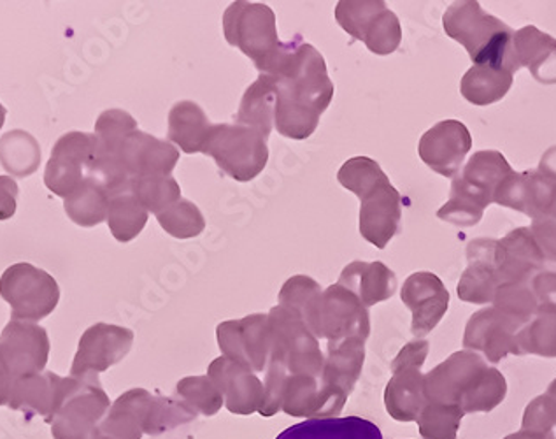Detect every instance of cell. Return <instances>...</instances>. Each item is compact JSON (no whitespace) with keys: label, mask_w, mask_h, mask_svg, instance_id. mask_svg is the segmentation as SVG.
I'll return each instance as SVG.
<instances>
[{"label":"cell","mask_w":556,"mask_h":439,"mask_svg":"<svg viewBox=\"0 0 556 439\" xmlns=\"http://www.w3.org/2000/svg\"><path fill=\"white\" fill-rule=\"evenodd\" d=\"M269 76L276 79L278 90L274 113L278 133L296 141L311 138L336 93L324 57L301 39L287 42L279 64Z\"/></svg>","instance_id":"cell-1"},{"label":"cell","mask_w":556,"mask_h":439,"mask_svg":"<svg viewBox=\"0 0 556 439\" xmlns=\"http://www.w3.org/2000/svg\"><path fill=\"white\" fill-rule=\"evenodd\" d=\"M447 36L469 51L475 65L520 70L513 50V33L504 22L483 11L479 2L464 0L447 8L443 18Z\"/></svg>","instance_id":"cell-2"},{"label":"cell","mask_w":556,"mask_h":439,"mask_svg":"<svg viewBox=\"0 0 556 439\" xmlns=\"http://www.w3.org/2000/svg\"><path fill=\"white\" fill-rule=\"evenodd\" d=\"M224 34L228 45L253 60L262 74H273L287 45L279 41L276 14L261 2L238 0L224 13Z\"/></svg>","instance_id":"cell-3"},{"label":"cell","mask_w":556,"mask_h":439,"mask_svg":"<svg viewBox=\"0 0 556 439\" xmlns=\"http://www.w3.org/2000/svg\"><path fill=\"white\" fill-rule=\"evenodd\" d=\"M110 396L102 389L99 378L62 380L59 403L48 424L55 439H78L101 426L110 412Z\"/></svg>","instance_id":"cell-4"},{"label":"cell","mask_w":556,"mask_h":439,"mask_svg":"<svg viewBox=\"0 0 556 439\" xmlns=\"http://www.w3.org/2000/svg\"><path fill=\"white\" fill-rule=\"evenodd\" d=\"M270 330L269 362L281 364L288 375H307L321 380L325 355L316 338L302 318L285 308L274 306L267 315Z\"/></svg>","instance_id":"cell-5"},{"label":"cell","mask_w":556,"mask_h":439,"mask_svg":"<svg viewBox=\"0 0 556 439\" xmlns=\"http://www.w3.org/2000/svg\"><path fill=\"white\" fill-rule=\"evenodd\" d=\"M202 153L213 156L219 170L236 181L255 179L269 162L267 139L239 124H213Z\"/></svg>","instance_id":"cell-6"},{"label":"cell","mask_w":556,"mask_h":439,"mask_svg":"<svg viewBox=\"0 0 556 439\" xmlns=\"http://www.w3.org/2000/svg\"><path fill=\"white\" fill-rule=\"evenodd\" d=\"M0 298L11 306V321L37 324L55 312L60 287L46 271L20 262L0 276Z\"/></svg>","instance_id":"cell-7"},{"label":"cell","mask_w":556,"mask_h":439,"mask_svg":"<svg viewBox=\"0 0 556 439\" xmlns=\"http://www.w3.org/2000/svg\"><path fill=\"white\" fill-rule=\"evenodd\" d=\"M336 20L376 55H390L401 47V22L381 0H341L336 5Z\"/></svg>","instance_id":"cell-8"},{"label":"cell","mask_w":556,"mask_h":439,"mask_svg":"<svg viewBox=\"0 0 556 439\" xmlns=\"http://www.w3.org/2000/svg\"><path fill=\"white\" fill-rule=\"evenodd\" d=\"M429 355V341L416 339L402 348L392 362V380L384 390V406L392 418L399 422L418 421L427 404L425 399V375L421 366Z\"/></svg>","instance_id":"cell-9"},{"label":"cell","mask_w":556,"mask_h":439,"mask_svg":"<svg viewBox=\"0 0 556 439\" xmlns=\"http://www.w3.org/2000/svg\"><path fill=\"white\" fill-rule=\"evenodd\" d=\"M307 329L318 339L341 343L348 338L367 341L370 335L369 310L341 285L324 290L316 308L315 318Z\"/></svg>","instance_id":"cell-10"},{"label":"cell","mask_w":556,"mask_h":439,"mask_svg":"<svg viewBox=\"0 0 556 439\" xmlns=\"http://www.w3.org/2000/svg\"><path fill=\"white\" fill-rule=\"evenodd\" d=\"M365 362V339L348 338L341 343H329L321 373V415L336 418L341 415L350 393L361 378Z\"/></svg>","instance_id":"cell-11"},{"label":"cell","mask_w":556,"mask_h":439,"mask_svg":"<svg viewBox=\"0 0 556 439\" xmlns=\"http://www.w3.org/2000/svg\"><path fill=\"white\" fill-rule=\"evenodd\" d=\"M96 151V134H64L55 142L46 165L45 185L48 190L67 199L85 179L90 178Z\"/></svg>","instance_id":"cell-12"},{"label":"cell","mask_w":556,"mask_h":439,"mask_svg":"<svg viewBox=\"0 0 556 439\" xmlns=\"http://www.w3.org/2000/svg\"><path fill=\"white\" fill-rule=\"evenodd\" d=\"M134 333L127 327L113 324H96L88 327L79 339L74 355L71 376L99 378L101 373L116 366L132 350Z\"/></svg>","instance_id":"cell-13"},{"label":"cell","mask_w":556,"mask_h":439,"mask_svg":"<svg viewBox=\"0 0 556 439\" xmlns=\"http://www.w3.org/2000/svg\"><path fill=\"white\" fill-rule=\"evenodd\" d=\"M218 347L224 358L238 362L253 373H262L269 366L270 330L264 313L248 315L239 321L222 322L216 327Z\"/></svg>","instance_id":"cell-14"},{"label":"cell","mask_w":556,"mask_h":439,"mask_svg":"<svg viewBox=\"0 0 556 439\" xmlns=\"http://www.w3.org/2000/svg\"><path fill=\"white\" fill-rule=\"evenodd\" d=\"M50 336L41 325L11 321L0 335V359L13 381L42 373L50 361Z\"/></svg>","instance_id":"cell-15"},{"label":"cell","mask_w":556,"mask_h":439,"mask_svg":"<svg viewBox=\"0 0 556 439\" xmlns=\"http://www.w3.org/2000/svg\"><path fill=\"white\" fill-rule=\"evenodd\" d=\"M470 147L472 138L469 128L458 120H444L424 134L418 153L430 170L446 178H455Z\"/></svg>","instance_id":"cell-16"},{"label":"cell","mask_w":556,"mask_h":439,"mask_svg":"<svg viewBox=\"0 0 556 439\" xmlns=\"http://www.w3.org/2000/svg\"><path fill=\"white\" fill-rule=\"evenodd\" d=\"M401 298L413 313L410 330L416 338L432 333L450 306V292L443 281L427 271L415 273L406 279V284L402 285Z\"/></svg>","instance_id":"cell-17"},{"label":"cell","mask_w":556,"mask_h":439,"mask_svg":"<svg viewBox=\"0 0 556 439\" xmlns=\"http://www.w3.org/2000/svg\"><path fill=\"white\" fill-rule=\"evenodd\" d=\"M207 376L224 396L228 412L247 416L261 410L265 387L253 371L222 355L211 362Z\"/></svg>","instance_id":"cell-18"},{"label":"cell","mask_w":556,"mask_h":439,"mask_svg":"<svg viewBox=\"0 0 556 439\" xmlns=\"http://www.w3.org/2000/svg\"><path fill=\"white\" fill-rule=\"evenodd\" d=\"M361 234L365 241L384 250L399 233L402 218V197L390 179L372 188L361 199Z\"/></svg>","instance_id":"cell-19"},{"label":"cell","mask_w":556,"mask_h":439,"mask_svg":"<svg viewBox=\"0 0 556 439\" xmlns=\"http://www.w3.org/2000/svg\"><path fill=\"white\" fill-rule=\"evenodd\" d=\"M483 369H486V364L476 353H453L452 358L425 375L427 403L458 406L464 392Z\"/></svg>","instance_id":"cell-20"},{"label":"cell","mask_w":556,"mask_h":439,"mask_svg":"<svg viewBox=\"0 0 556 439\" xmlns=\"http://www.w3.org/2000/svg\"><path fill=\"white\" fill-rule=\"evenodd\" d=\"M520 324L498 312L497 308H486L475 313L467 322L464 347L479 350L492 362L502 361L507 353H520L516 347V335Z\"/></svg>","instance_id":"cell-21"},{"label":"cell","mask_w":556,"mask_h":439,"mask_svg":"<svg viewBox=\"0 0 556 439\" xmlns=\"http://www.w3.org/2000/svg\"><path fill=\"white\" fill-rule=\"evenodd\" d=\"M179 161V150L173 142L162 141L137 128L125 139L119 162L130 178L170 176Z\"/></svg>","instance_id":"cell-22"},{"label":"cell","mask_w":556,"mask_h":439,"mask_svg":"<svg viewBox=\"0 0 556 439\" xmlns=\"http://www.w3.org/2000/svg\"><path fill=\"white\" fill-rule=\"evenodd\" d=\"M556 197V184L539 171L509 174L493 196V202L501 206L521 211L532 218L546 216Z\"/></svg>","instance_id":"cell-23"},{"label":"cell","mask_w":556,"mask_h":439,"mask_svg":"<svg viewBox=\"0 0 556 439\" xmlns=\"http://www.w3.org/2000/svg\"><path fill=\"white\" fill-rule=\"evenodd\" d=\"M544 264V255L532 230H513L495 244V266L502 284H523Z\"/></svg>","instance_id":"cell-24"},{"label":"cell","mask_w":556,"mask_h":439,"mask_svg":"<svg viewBox=\"0 0 556 439\" xmlns=\"http://www.w3.org/2000/svg\"><path fill=\"white\" fill-rule=\"evenodd\" d=\"M495 244L493 239H476L467 247L469 266L458 284V298L472 304L493 302L501 287L497 266H495Z\"/></svg>","instance_id":"cell-25"},{"label":"cell","mask_w":556,"mask_h":439,"mask_svg":"<svg viewBox=\"0 0 556 439\" xmlns=\"http://www.w3.org/2000/svg\"><path fill=\"white\" fill-rule=\"evenodd\" d=\"M338 284L369 310L392 298L397 290V276L383 262L355 261L342 269Z\"/></svg>","instance_id":"cell-26"},{"label":"cell","mask_w":556,"mask_h":439,"mask_svg":"<svg viewBox=\"0 0 556 439\" xmlns=\"http://www.w3.org/2000/svg\"><path fill=\"white\" fill-rule=\"evenodd\" d=\"M155 396L147 389L122 393L101 422L99 429L113 439H141Z\"/></svg>","instance_id":"cell-27"},{"label":"cell","mask_w":556,"mask_h":439,"mask_svg":"<svg viewBox=\"0 0 556 439\" xmlns=\"http://www.w3.org/2000/svg\"><path fill=\"white\" fill-rule=\"evenodd\" d=\"M62 380L53 371L23 376L13 381L8 406L27 415H41L48 422L55 413Z\"/></svg>","instance_id":"cell-28"},{"label":"cell","mask_w":556,"mask_h":439,"mask_svg":"<svg viewBox=\"0 0 556 439\" xmlns=\"http://www.w3.org/2000/svg\"><path fill=\"white\" fill-rule=\"evenodd\" d=\"M276 439H383V435L376 424L361 416H336L302 422Z\"/></svg>","instance_id":"cell-29"},{"label":"cell","mask_w":556,"mask_h":439,"mask_svg":"<svg viewBox=\"0 0 556 439\" xmlns=\"http://www.w3.org/2000/svg\"><path fill=\"white\" fill-rule=\"evenodd\" d=\"M518 64L527 65L541 83H556V39L535 27L521 28L513 37Z\"/></svg>","instance_id":"cell-30"},{"label":"cell","mask_w":556,"mask_h":439,"mask_svg":"<svg viewBox=\"0 0 556 439\" xmlns=\"http://www.w3.org/2000/svg\"><path fill=\"white\" fill-rule=\"evenodd\" d=\"M211 128L213 124L201 105L193 101H181L170 110L167 138L185 153H202Z\"/></svg>","instance_id":"cell-31"},{"label":"cell","mask_w":556,"mask_h":439,"mask_svg":"<svg viewBox=\"0 0 556 439\" xmlns=\"http://www.w3.org/2000/svg\"><path fill=\"white\" fill-rule=\"evenodd\" d=\"M276 79L269 74H261L253 85L248 87L239 105L238 124L255 128L265 139H269L276 113Z\"/></svg>","instance_id":"cell-32"},{"label":"cell","mask_w":556,"mask_h":439,"mask_svg":"<svg viewBox=\"0 0 556 439\" xmlns=\"http://www.w3.org/2000/svg\"><path fill=\"white\" fill-rule=\"evenodd\" d=\"M509 70L493 65H472L460 83V92L466 101L475 105H490L501 101L513 87Z\"/></svg>","instance_id":"cell-33"},{"label":"cell","mask_w":556,"mask_h":439,"mask_svg":"<svg viewBox=\"0 0 556 439\" xmlns=\"http://www.w3.org/2000/svg\"><path fill=\"white\" fill-rule=\"evenodd\" d=\"M65 213L79 227H96L108 220L110 196L96 178H87L64 202Z\"/></svg>","instance_id":"cell-34"},{"label":"cell","mask_w":556,"mask_h":439,"mask_svg":"<svg viewBox=\"0 0 556 439\" xmlns=\"http://www.w3.org/2000/svg\"><path fill=\"white\" fill-rule=\"evenodd\" d=\"M513 173L515 171L511 170V165L507 164L502 153L484 150L470 156V161L464 167V173L458 178L493 201L498 185Z\"/></svg>","instance_id":"cell-35"},{"label":"cell","mask_w":556,"mask_h":439,"mask_svg":"<svg viewBox=\"0 0 556 439\" xmlns=\"http://www.w3.org/2000/svg\"><path fill=\"white\" fill-rule=\"evenodd\" d=\"M489 204H492L490 197L479 193L475 188L464 184L458 176L453 179L452 196L450 201L438 211V216L447 224L458 227H472L483 218V213Z\"/></svg>","instance_id":"cell-36"},{"label":"cell","mask_w":556,"mask_h":439,"mask_svg":"<svg viewBox=\"0 0 556 439\" xmlns=\"http://www.w3.org/2000/svg\"><path fill=\"white\" fill-rule=\"evenodd\" d=\"M41 164L39 142L25 133L13 130L0 139V165L18 178H27Z\"/></svg>","instance_id":"cell-37"},{"label":"cell","mask_w":556,"mask_h":439,"mask_svg":"<svg viewBox=\"0 0 556 439\" xmlns=\"http://www.w3.org/2000/svg\"><path fill=\"white\" fill-rule=\"evenodd\" d=\"M147 208L137 201L132 192L111 197L108 210V225L113 238L119 243H130L148 224Z\"/></svg>","instance_id":"cell-38"},{"label":"cell","mask_w":556,"mask_h":439,"mask_svg":"<svg viewBox=\"0 0 556 439\" xmlns=\"http://www.w3.org/2000/svg\"><path fill=\"white\" fill-rule=\"evenodd\" d=\"M518 352L556 358V306L541 304L534 318L516 335Z\"/></svg>","instance_id":"cell-39"},{"label":"cell","mask_w":556,"mask_h":439,"mask_svg":"<svg viewBox=\"0 0 556 439\" xmlns=\"http://www.w3.org/2000/svg\"><path fill=\"white\" fill-rule=\"evenodd\" d=\"M281 412L290 416H304L315 421L321 415V385L318 378L307 375H290L283 390Z\"/></svg>","instance_id":"cell-40"},{"label":"cell","mask_w":556,"mask_h":439,"mask_svg":"<svg viewBox=\"0 0 556 439\" xmlns=\"http://www.w3.org/2000/svg\"><path fill=\"white\" fill-rule=\"evenodd\" d=\"M137 122L124 110H108L96 122L97 153L119 161L125 139L136 133Z\"/></svg>","instance_id":"cell-41"},{"label":"cell","mask_w":556,"mask_h":439,"mask_svg":"<svg viewBox=\"0 0 556 439\" xmlns=\"http://www.w3.org/2000/svg\"><path fill=\"white\" fill-rule=\"evenodd\" d=\"M321 296H324V290L316 279L296 275L285 281L283 289L279 290L278 301L279 306L302 318L304 324L309 327L311 322L315 318L316 308H318Z\"/></svg>","instance_id":"cell-42"},{"label":"cell","mask_w":556,"mask_h":439,"mask_svg":"<svg viewBox=\"0 0 556 439\" xmlns=\"http://www.w3.org/2000/svg\"><path fill=\"white\" fill-rule=\"evenodd\" d=\"M130 192L137 201L147 208L148 213L160 215L162 211L169 210L173 204L181 201V187L173 176H148L136 178L130 184Z\"/></svg>","instance_id":"cell-43"},{"label":"cell","mask_w":556,"mask_h":439,"mask_svg":"<svg viewBox=\"0 0 556 439\" xmlns=\"http://www.w3.org/2000/svg\"><path fill=\"white\" fill-rule=\"evenodd\" d=\"M506 393V380L497 369L481 371L460 399L462 412H489L501 403Z\"/></svg>","instance_id":"cell-44"},{"label":"cell","mask_w":556,"mask_h":439,"mask_svg":"<svg viewBox=\"0 0 556 439\" xmlns=\"http://www.w3.org/2000/svg\"><path fill=\"white\" fill-rule=\"evenodd\" d=\"M176 396L199 415L213 416L224 407V396L210 376H188L176 385Z\"/></svg>","instance_id":"cell-45"},{"label":"cell","mask_w":556,"mask_h":439,"mask_svg":"<svg viewBox=\"0 0 556 439\" xmlns=\"http://www.w3.org/2000/svg\"><path fill=\"white\" fill-rule=\"evenodd\" d=\"M160 227L165 233L178 239H190L201 236L205 229V220L202 211L192 201L181 199L169 210L162 211L156 215Z\"/></svg>","instance_id":"cell-46"},{"label":"cell","mask_w":556,"mask_h":439,"mask_svg":"<svg viewBox=\"0 0 556 439\" xmlns=\"http://www.w3.org/2000/svg\"><path fill=\"white\" fill-rule=\"evenodd\" d=\"M388 176L384 171L379 167L378 162L372 161L369 156H355L344 162L338 173V181L342 187L355 193V196L364 197L369 193L372 188L387 181Z\"/></svg>","instance_id":"cell-47"},{"label":"cell","mask_w":556,"mask_h":439,"mask_svg":"<svg viewBox=\"0 0 556 439\" xmlns=\"http://www.w3.org/2000/svg\"><path fill=\"white\" fill-rule=\"evenodd\" d=\"M493 304L498 312L520 325L529 324L539 310L535 293L527 289L523 284H502L495 292Z\"/></svg>","instance_id":"cell-48"},{"label":"cell","mask_w":556,"mask_h":439,"mask_svg":"<svg viewBox=\"0 0 556 439\" xmlns=\"http://www.w3.org/2000/svg\"><path fill=\"white\" fill-rule=\"evenodd\" d=\"M462 416L464 412L458 406L427 403L416 422L424 439H455Z\"/></svg>","instance_id":"cell-49"},{"label":"cell","mask_w":556,"mask_h":439,"mask_svg":"<svg viewBox=\"0 0 556 439\" xmlns=\"http://www.w3.org/2000/svg\"><path fill=\"white\" fill-rule=\"evenodd\" d=\"M288 371L281 364L269 362L267 366V376H265L264 387V401H262L261 413L262 416H274L276 413L281 412V404H283V390L285 384L288 380Z\"/></svg>","instance_id":"cell-50"},{"label":"cell","mask_w":556,"mask_h":439,"mask_svg":"<svg viewBox=\"0 0 556 439\" xmlns=\"http://www.w3.org/2000/svg\"><path fill=\"white\" fill-rule=\"evenodd\" d=\"M534 234L535 241L544 255V262H553L556 264V218L546 215L534 220V224L530 227Z\"/></svg>","instance_id":"cell-51"},{"label":"cell","mask_w":556,"mask_h":439,"mask_svg":"<svg viewBox=\"0 0 556 439\" xmlns=\"http://www.w3.org/2000/svg\"><path fill=\"white\" fill-rule=\"evenodd\" d=\"M18 185L10 176H0V222L13 218L18 208Z\"/></svg>","instance_id":"cell-52"},{"label":"cell","mask_w":556,"mask_h":439,"mask_svg":"<svg viewBox=\"0 0 556 439\" xmlns=\"http://www.w3.org/2000/svg\"><path fill=\"white\" fill-rule=\"evenodd\" d=\"M532 292L535 293V298L541 301V304L556 306V273L547 271V273L535 276Z\"/></svg>","instance_id":"cell-53"},{"label":"cell","mask_w":556,"mask_h":439,"mask_svg":"<svg viewBox=\"0 0 556 439\" xmlns=\"http://www.w3.org/2000/svg\"><path fill=\"white\" fill-rule=\"evenodd\" d=\"M11 387H13V378H11L10 369L0 359V406L10 404Z\"/></svg>","instance_id":"cell-54"},{"label":"cell","mask_w":556,"mask_h":439,"mask_svg":"<svg viewBox=\"0 0 556 439\" xmlns=\"http://www.w3.org/2000/svg\"><path fill=\"white\" fill-rule=\"evenodd\" d=\"M539 173L543 174V176H546V178L552 179V181H555L556 184V147L549 148V150L544 153Z\"/></svg>","instance_id":"cell-55"},{"label":"cell","mask_w":556,"mask_h":439,"mask_svg":"<svg viewBox=\"0 0 556 439\" xmlns=\"http://www.w3.org/2000/svg\"><path fill=\"white\" fill-rule=\"evenodd\" d=\"M78 439H113L110 438V436H105L104 432H102L99 427H96V429L90 430V432H87V435L81 436V438Z\"/></svg>","instance_id":"cell-56"},{"label":"cell","mask_w":556,"mask_h":439,"mask_svg":"<svg viewBox=\"0 0 556 439\" xmlns=\"http://www.w3.org/2000/svg\"><path fill=\"white\" fill-rule=\"evenodd\" d=\"M5 115H8V111L4 105L0 104V128L4 127Z\"/></svg>","instance_id":"cell-57"}]
</instances>
